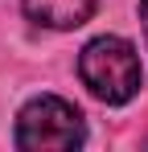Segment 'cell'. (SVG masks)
Segmentation results:
<instances>
[{"label":"cell","instance_id":"cell-1","mask_svg":"<svg viewBox=\"0 0 148 152\" xmlns=\"http://www.w3.org/2000/svg\"><path fill=\"white\" fill-rule=\"evenodd\" d=\"M78 78H82V86L95 99L119 107V103L136 99V91L144 82V70H140V58H136L132 41H123V37H95L78 53Z\"/></svg>","mask_w":148,"mask_h":152},{"label":"cell","instance_id":"cell-4","mask_svg":"<svg viewBox=\"0 0 148 152\" xmlns=\"http://www.w3.org/2000/svg\"><path fill=\"white\" fill-rule=\"evenodd\" d=\"M140 25H144V37H148V0H140Z\"/></svg>","mask_w":148,"mask_h":152},{"label":"cell","instance_id":"cell-3","mask_svg":"<svg viewBox=\"0 0 148 152\" xmlns=\"http://www.w3.org/2000/svg\"><path fill=\"white\" fill-rule=\"evenodd\" d=\"M25 17L45 29H78L95 17L99 0H21Z\"/></svg>","mask_w":148,"mask_h":152},{"label":"cell","instance_id":"cell-2","mask_svg":"<svg viewBox=\"0 0 148 152\" xmlns=\"http://www.w3.org/2000/svg\"><path fill=\"white\" fill-rule=\"evenodd\" d=\"M86 140V127L78 107H70L58 95L29 99L17 115V148L25 152H66Z\"/></svg>","mask_w":148,"mask_h":152}]
</instances>
